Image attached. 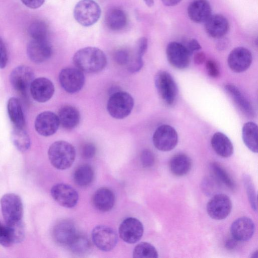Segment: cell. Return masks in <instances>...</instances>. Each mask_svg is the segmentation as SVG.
<instances>
[{
    "instance_id": "6da1fadb",
    "label": "cell",
    "mask_w": 258,
    "mask_h": 258,
    "mask_svg": "<svg viewBox=\"0 0 258 258\" xmlns=\"http://www.w3.org/2000/svg\"><path fill=\"white\" fill-rule=\"evenodd\" d=\"M73 60L77 68L88 73L101 72L107 63L104 52L95 47H86L79 49L74 54Z\"/></svg>"
},
{
    "instance_id": "7a4b0ae2",
    "label": "cell",
    "mask_w": 258,
    "mask_h": 258,
    "mask_svg": "<svg viewBox=\"0 0 258 258\" xmlns=\"http://www.w3.org/2000/svg\"><path fill=\"white\" fill-rule=\"evenodd\" d=\"M48 156L51 165L59 170L70 168L76 157V151L73 146L64 141L53 143L48 150Z\"/></svg>"
},
{
    "instance_id": "3957f363",
    "label": "cell",
    "mask_w": 258,
    "mask_h": 258,
    "mask_svg": "<svg viewBox=\"0 0 258 258\" xmlns=\"http://www.w3.org/2000/svg\"><path fill=\"white\" fill-rule=\"evenodd\" d=\"M134 105V99L129 93L118 90L110 95L107 109L112 117L123 119L131 113Z\"/></svg>"
},
{
    "instance_id": "277c9868",
    "label": "cell",
    "mask_w": 258,
    "mask_h": 258,
    "mask_svg": "<svg viewBox=\"0 0 258 258\" xmlns=\"http://www.w3.org/2000/svg\"><path fill=\"white\" fill-rule=\"evenodd\" d=\"M0 203L6 224L12 225L22 221L23 206L18 195L6 194L2 197Z\"/></svg>"
},
{
    "instance_id": "5b68a950",
    "label": "cell",
    "mask_w": 258,
    "mask_h": 258,
    "mask_svg": "<svg viewBox=\"0 0 258 258\" xmlns=\"http://www.w3.org/2000/svg\"><path fill=\"white\" fill-rule=\"evenodd\" d=\"M73 14L78 23L89 27L99 19L101 10L99 5L94 0H80L76 5Z\"/></svg>"
},
{
    "instance_id": "8992f818",
    "label": "cell",
    "mask_w": 258,
    "mask_h": 258,
    "mask_svg": "<svg viewBox=\"0 0 258 258\" xmlns=\"http://www.w3.org/2000/svg\"><path fill=\"white\" fill-rule=\"evenodd\" d=\"M155 84L162 99L167 105H172L177 95L176 84L172 76L167 72H158L155 77Z\"/></svg>"
},
{
    "instance_id": "52a82bcc",
    "label": "cell",
    "mask_w": 258,
    "mask_h": 258,
    "mask_svg": "<svg viewBox=\"0 0 258 258\" xmlns=\"http://www.w3.org/2000/svg\"><path fill=\"white\" fill-rule=\"evenodd\" d=\"M58 80L62 88L68 93L73 94L82 89L85 78L83 72L79 69L66 68L60 72Z\"/></svg>"
},
{
    "instance_id": "ba28073f",
    "label": "cell",
    "mask_w": 258,
    "mask_h": 258,
    "mask_svg": "<svg viewBox=\"0 0 258 258\" xmlns=\"http://www.w3.org/2000/svg\"><path fill=\"white\" fill-rule=\"evenodd\" d=\"M153 143L158 150L166 152L173 149L178 143V135L171 126L163 124L159 126L153 136Z\"/></svg>"
},
{
    "instance_id": "9c48e42d",
    "label": "cell",
    "mask_w": 258,
    "mask_h": 258,
    "mask_svg": "<svg viewBox=\"0 0 258 258\" xmlns=\"http://www.w3.org/2000/svg\"><path fill=\"white\" fill-rule=\"evenodd\" d=\"M92 239L98 249L109 251L117 244L118 237L112 228L105 225H98L92 231Z\"/></svg>"
},
{
    "instance_id": "30bf717a",
    "label": "cell",
    "mask_w": 258,
    "mask_h": 258,
    "mask_svg": "<svg viewBox=\"0 0 258 258\" xmlns=\"http://www.w3.org/2000/svg\"><path fill=\"white\" fill-rule=\"evenodd\" d=\"M232 202L225 194H219L213 196L207 205V211L209 216L215 220L225 219L232 210Z\"/></svg>"
},
{
    "instance_id": "8fae6325",
    "label": "cell",
    "mask_w": 258,
    "mask_h": 258,
    "mask_svg": "<svg viewBox=\"0 0 258 258\" xmlns=\"http://www.w3.org/2000/svg\"><path fill=\"white\" fill-rule=\"evenodd\" d=\"M9 78L12 86L16 91L25 94L34 79V74L29 66L21 65L12 71Z\"/></svg>"
},
{
    "instance_id": "7c38bea8",
    "label": "cell",
    "mask_w": 258,
    "mask_h": 258,
    "mask_svg": "<svg viewBox=\"0 0 258 258\" xmlns=\"http://www.w3.org/2000/svg\"><path fill=\"white\" fill-rule=\"evenodd\" d=\"M118 231L122 240L127 243L133 244L142 238L144 233V227L138 219L128 217L120 223Z\"/></svg>"
},
{
    "instance_id": "4fadbf2b",
    "label": "cell",
    "mask_w": 258,
    "mask_h": 258,
    "mask_svg": "<svg viewBox=\"0 0 258 258\" xmlns=\"http://www.w3.org/2000/svg\"><path fill=\"white\" fill-rule=\"evenodd\" d=\"M52 198L60 206L68 208L75 207L78 201V192L71 185L65 183L54 185L50 190Z\"/></svg>"
},
{
    "instance_id": "5bb4252c",
    "label": "cell",
    "mask_w": 258,
    "mask_h": 258,
    "mask_svg": "<svg viewBox=\"0 0 258 258\" xmlns=\"http://www.w3.org/2000/svg\"><path fill=\"white\" fill-rule=\"evenodd\" d=\"M166 55L168 62L178 69L186 68L190 63L191 55L185 46L177 42H171L167 46Z\"/></svg>"
},
{
    "instance_id": "9a60e30c",
    "label": "cell",
    "mask_w": 258,
    "mask_h": 258,
    "mask_svg": "<svg viewBox=\"0 0 258 258\" xmlns=\"http://www.w3.org/2000/svg\"><path fill=\"white\" fill-rule=\"evenodd\" d=\"M52 52V47L47 39H32L27 45V53L33 62L40 63L49 59Z\"/></svg>"
},
{
    "instance_id": "2e32d148",
    "label": "cell",
    "mask_w": 258,
    "mask_h": 258,
    "mask_svg": "<svg viewBox=\"0 0 258 258\" xmlns=\"http://www.w3.org/2000/svg\"><path fill=\"white\" fill-rule=\"evenodd\" d=\"M59 125V121L57 115L49 111L39 113L34 122L36 131L44 137L50 136L55 134Z\"/></svg>"
},
{
    "instance_id": "e0dca14e",
    "label": "cell",
    "mask_w": 258,
    "mask_h": 258,
    "mask_svg": "<svg viewBox=\"0 0 258 258\" xmlns=\"http://www.w3.org/2000/svg\"><path fill=\"white\" fill-rule=\"evenodd\" d=\"M252 61L251 52L244 47H237L229 53L227 62L230 69L236 73H241L246 71Z\"/></svg>"
},
{
    "instance_id": "ac0fdd59",
    "label": "cell",
    "mask_w": 258,
    "mask_h": 258,
    "mask_svg": "<svg viewBox=\"0 0 258 258\" xmlns=\"http://www.w3.org/2000/svg\"><path fill=\"white\" fill-rule=\"evenodd\" d=\"M29 90L34 100L43 103L48 101L52 97L54 86L48 79L39 77L33 80Z\"/></svg>"
},
{
    "instance_id": "d6986e66",
    "label": "cell",
    "mask_w": 258,
    "mask_h": 258,
    "mask_svg": "<svg viewBox=\"0 0 258 258\" xmlns=\"http://www.w3.org/2000/svg\"><path fill=\"white\" fill-rule=\"evenodd\" d=\"M254 230V222L246 217L237 218L232 223L230 227L232 237L237 241L249 240L252 237Z\"/></svg>"
},
{
    "instance_id": "ffe728a7",
    "label": "cell",
    "mask_w": 258,
    "mask_h": 258,
    "mask_svg": "<svg viewBox=\"0 0 258 258\" xmlns=\"http://www.w3.org/2000/svg\"><path fill=\"white\" fill-rule=\"evenodd\" d=\"M76 234L74 223L69 220L59 221L54 225L52 230L54 241L61 246H68Z\"/></svg>"
},
{
    "instance_id": "44dd1931",
    "label": "cell",
    "mask_w": 258,
    "mask_h": 258,
    "mask_svg": "<svg viewBox=\"0 0 258 258\" xmlns=\"http://www.w3.org/2000/svg\"><path fill=\"white\" fill-rule=\"evenodd\" d=\"M205 30L211 37L218 39L224 37L227 33L229 24L227 18L221 14H215L205 22Z\"/></svg>"
},
{
    "instance_id": "7402d4cb",
    "label": "cell",
    "mask_w": 258,
    "mask_h": 258,
    "mask_svg": "<svg viewBox=\"0 0 258 258\" xmlns=\"http://www.w3.org/2000/svg\"><path fill=\"white\" fill-rule=\"evenodd\" d=\"M211 13V7L207 0H193L187 7L189 18L196 23H205Z\"/></svg>"
},
{
    "instance_id": "603a6c76",
    "label": "cell",
    "mask_w": 258,
    "mask_h": 258,
    "mask_svg": "<svg viewBox=\"0 0 258 258\" xmlns=\"http://www.w3.org/2000/svg\"><path fill=\"white\" fill-rule=\"evenodd\" d=\"M92 204L98 210L106 212L110 211L115 203V196L113 191L107 187L98 189L92 197Z\"/></svg>"
},
{
    "instance_id": "cb8c5ba5",
    "label": "cell",
    "mask_w": 258,
    "mask_h": 258,
    "mask_svg": "<svg viewBox=\"0 0 258 258\" xmlns=\"http://www.w3.org/2000/svg\"><path fill=\"white\" fill-rule=\"evenodd\" d=\"M57 116L59 124L66 130H72L76 127L80 120L78 110L70 105L62 106L58 110Z\"/></svg>"
},
{
    "instance_id": "d4e9b609",
    "label": "cell",
    "mask_w": 258,
    "mask_h": 258,
    "mask_svg": "<svg viewBox=\"0 0 258 258\" xmlns=\"http://www.w3.org/2000/svg\"><path fill=\"white\" fill-rule=\"evenodd\" d=\"M224 88L226 92L245 115L250 117L254 116V110L251 103L237 87L232 84H227Z\"/></svg>"
},
{
    "instance_id": "484cf974",
    "label": "cell",
    "mask_w": 258,
    "mask_h": 258,
    "mask_svg": "<svg viewBox=\"0 0 258 258\" xmlns=\"http://www.w3.org/2000/svg\"><path fill=\"white\" fill-rule=\"evenodd\" d=\"M127 16L122 9L112 8L109 9L105 16V22L107 27L113 31H119L127 24Z\"/></svg>"
},
{
    "instance_id": "4316f807",
    "label": "cell",
    "mask_w": 258,
    "mask_h": 258,
    "mask_svg": "<svg viewBox=\"0 0 258 258\" xmlns=\"http://www.w3.org/2000/svg\"><path fill=\"white\" fill-rule=\"evenodd\" d=\"M212 148L220 156L230 157L233 153V146L230 139L223 133H215L211 141Z\"/></svg>"
},
{
    "instance_id": "83f0119b",
    "label": "cell",
    "mask_w": 258,
    "mask_h": 258,
    "mask_svg": "<svg viewBox=\"0 0 258 258\" xmlns=\"http://www.w3.org/2000/svg\"><path fill=\"white\" fill-rule=\"evenodd\" d=\"M192 165L190 158L184 154H177L170 160L169 167L171 173L177 176H182L188 173Z\"/></svg>"
},
{
    "instance_id": "f1b7e54d",
    "label": "cell",
    "mask_w": 258,
    "mask_h": 258,
    "mask_svg": "<svg viewBox=\"0 0 258 258\" xmlns=\"http://www.w3.org/2000/svg\"><path fill=\"white\" fill-rule=\"evenodd\" d=\"M257 132L258 127L256 123L249 121L244 124L242 136L245 146L252 152L257 153Z\"/></svg>"
},
{
    "instance_id": "f546056e",
    "label": "cell",
    "mask_w": 258,
    "mask_h": 258,
    "mask_svg": "<svg viewBox=\"0 0 258 258\" xmlns=\"http://www.w3.org/2000/svg\"><path fill=\"white\" fill-rule=\"evenodd\" d=\"M7 110L12 122L15 127L23 128L25 118L19 100L16 97L9 98L7 103Z\"/></svg>"
},
{
    "instance_id": "4dcf8cb0",
    "label": "cell",
    "mask_w": 258,
    "mask_h": 258,
    "mask_svg": "<svg viewBox=\"0 0 258 258\" xmlns=\"http://www.w3.org/2000/svg\"><path fill=\"white\" fill-rule=\"evenodd\" d=\"M94 173L92 167L88 164L79 166L74 173L75 182L81 187L90 185L94 179Z\"/></svg>"
},
{
    "instance_id": "1f68e13d",
    "label": "cell",
    "mask_w": 258,
    "mask_h": 258,
    "mask_svg": "<svg viewBox=\"0 0 258 258\" xmlns=\"http://www.w3.org/2000/svg\"><path fill=\"white\" fill-rule=\"evenodd\" d=\"M11 139L14 145L21 152L27 151L30 147V137L23 128L15 127L12 132Z\"/></svg>"
},
{
    "instance_id": "d6a6232c",
    "label": "cell",
    "mask_w": 258,
    "mask_h": 258,
    "mask_svg": "<svg viewBox=\"0 0 258 258\" xmlns=\"http://www.w3.org/2000/svg\"><path fill=\"white\" fill-rule=\"evenodd\" d=\"M68 246L73 253L77 254H86L91 248L89 239L84 235L78 233Z\"/></svg>"
},
{
    "instance_id": "836d02e7",
    "label": "cell",
    "mask_w": 258,
    "mask_h": 258,
    "mask_svg": "<svg viewBox=\"0 0 258 258\" xmlns=\"http://www.w3.org/2000/svg\"><path fill=\"white\" fill-rule=\"evenodd\" d=\"M133 257L136 258H157L158 253L151 244L143 242L137 244L133 250Z\"/></svg>"
},
{
    "instance_id": "e575fe53",
    "label": "cell",
    "mask_w": 258,
    "mask_h": 258,
    "mask_svg": "<svg viewBox=\"0 0 258 258\" xmlns=\"http://www.w3.org/2000/svg\"><path fill=\"white\" fill-rule=\"evenodd\" d=\"M211 168L214 174L221 182L232 190L235 189V182L227 171L218 163L213 162Z\"/></svg>"
},
{
    "instance_id": "d590c367",
    "label": "cell",
    "mask_w": 258,
    "mask_h": 258,
    "mask_svg": "<svg viewBox=\"0 0 258 258\" xmlns=\"http://www.w3.org/2000/svg\"><path fill=\"white\" fill-rule=\"evenodd\" d=\"M28 32L32 39H47L48 27L42 21L33 22L28 28Z\"/></svg>"
},
{
    "instance_id": "8d00e7d4",
    "label": "cell",
    "mask_w": 258,
    "mask_h": 258,
    "mask_svg": "<svg viewBox=\"0 0 258 258\" xmlns=\"http://www.w3.org/2000/svg\"><path fill=\"white\" fill-rule=\"evenodd\" d=\"M244 182L251 207L254 211H256L257 202L256 194L253 185L249 176L245 175L244 177Z\"/></svg>"
},
{
    "instance_id": "74e56055",
    "label": "cell",
    "mask_w": 258,
    "mask_h": 258,
    "mask_svg": "<svg viewBox=\"0 0 258 258\" xmlns=\"http://www.w3.org/2000/svg\"><path fill=\"white\" fill-rule=\"evenodd\" d=\"M0 244L4 247H9L13 244L11 233L7 225L0 221Z\"/></svg>"
},
{
    "instance_id": "f35d334b",
    "label": "cell",
    "mask_w": 258,
    "mask_h": 258,
    "mask_svg": "<svg viewBox=\"0 0 258 258\" xmlns=\"http://www.w3.org/2000/svg\"><path fill=\"white\" fill-rule=\"evenodd\" d=\"M131 55L128 50L125 49H120L116 50L113 55L114 61L120 66L127 65Z\"/></svg>"
},
{
    "instance_id": "ab89813d",
    "label": "cell",
    "mask_w": 258,
    "mask_h": 258,
    "mask_svg": "<svg viewBox=\"0 0 258 258\" xmlns=\"http://www.w3.org/2000/svg\"><path fill=\"white\" fill-rule=\"evenodd\" d=\"M140 160L144 168H150L154 164L155 156L151 151L149 149H145L141 152Z\"/></svg>"
},
{
    "instance_id": "60d3db41",
    "label": "cell",
    "mask_w": 258,
    "mask_h": 258,
    "mask_svg": "<svg viewBox=\"0 0 258 258\" xmlns=\"http://www.w3.org/2000/svg\"><path fill=\"white\" fill-rule=\"evenodd\" d=\"M143 66L142 57L135 53L131 56V59L127 64V70L131 73H134L139 71Z\"/></svg>"
},
{
    "instance_id": "b9f144b4",
    "label": "cell",
    "mask_w": 258,
    "mask_h": 258,
    "mask_svg": "<svg viewBox=\"0 0 258 258\" xmlns=\"http://www.w3.org/2000/svg\"><path fill=\"white\" fill-rule=\"evenodd\" d=\"M96 151L95 145L91 143L84 144L81 149L82 157L85 159H89L93 158Z\"/></svg>"
},
{
    "instance_id": "7bdbcfd3",
    "label": "cell",
    "mask_w": 258,
    "mask_h": 258,
    "mask_svg": "<svg viewBox=\"0 0 258 258\" xmlns=\"http://www.w3.org/2000/svg\"><path fill=\"white\" fill-rule=\"evenodd\" d=\"M206 68L208 75L216 78L220 75V70L217 63L213 60H208L206 62Z\"/></svg>"
},
{
    "instance_id": "ee69618b",
    "label": "cell",
    "mask_w": 258,
    "mask_h": 258,
    "mask_svg": "<svg viewBox=\"0 0 258 258\" xmlns=\"http://www.w3.org/2000/svg\"><path fill=\"white\" fill-rule=\"evenodd\" d=\"M148 47V40L145 37L140 38L138 41L135 54L142 57Z\"/></svg>"
},
{
    "instance_id": "f6af8a7d",
    "label": "cell",
    "mask_w": 258,
    "mask_h": 258,
    "mask_svg": "<svg viewBox=\"0 0 258 258\" xmlns=\"http://www.w3.org/2000/svg\"><path fill=\"white\" fill-rule=\"evenodd\" d=\"M8 62V53L5 44L0 37V69L6 67Z\"/></svg>"
},
{
    "instance_id": "bcb514c9",
    "label": "cell",
    "mask_w": 258,
    "mask_h": 258,
    "mask_svg": "<svg viewBox=\"0 0 258 258\" xmlns=\"http://www.w3.org/2000/svg\"><path fill=\"white\" fill-rule=\"evenodd\" d=\"M184 46L190 55H191L194 51H198L201 49V45L198 40L194 38L189 40L186 45Z\"/></svg>"
},
{
    "instance_id": "7dc6e473",
    "label": "cell",
    "mask_w": 258,
    "mask_h": 258,
    "mask_svg": "<svg viewBox=\"0 0 258 258\" xmlns=\"http://www.w3.org/2000/svg\"><path fill=\"white\" fill-rule=\"evenodd\" d=\"M26 7L33 9L40 7L44 3L45 0H21Z\"/></svg>"
},
{
    "instance_id": "c3c4849f",
    "label": "cell",
    "mask_w": 258,
    "mask_h": 258,
    "mask_svg": "<svg viewBox=\"0 0 258 258\" xmlns=\"http://www.w3.org/2000/svg\"><path fill=\"white\" fill-rule=\"evenodd\" d=\"M219 40L217 41L216 46L217 50L222 51L223 50L228 47L229 44L228 39L227 38L224 37L218 38Z\"/></svg>"
},
{
    "instance_id": "681fc988",
    "label": "cell",
    "mask_w": 258,
    "mask_h": 258,
    "mask_svg": "<svg viewBox=\"0 0 258 258\" xmlns=\"http://www.w3.org/2000/svg\"><path fill=\"white\" fill-rule=\"evenodd\" d=\"M194 62L197 64H201L205 62L206 60V55L204 52H197L194 57Z\"/></svg>"
},
{
    "instance_id": "f907efd6",
    "label": "cell",
    "mask_w": 258,
    "mask_h": 258,
    "mask_svg": "<svg viewBox=\"0 0 258 258\" xmlns=\"http://www.w3.org/2000/svg\"><path fill=\"white\" fill-rule=\"evenodd\" d=\"M237 241L236 240L232 237V238L229 239L226 241L225 246L226 248L232 249L236 246Z\"/></svg>"
},
{
    "instance_id": "816d5d0a",
    "label": "cell",
    "mask_w": 258,
    "mask_h": 258,
    "mask_svg": "<svg viewBox=\"0 0 258 258\" xmlns=\"http://www.w3.org/2000/svg\"><path fill=\"white\" fill-rule=\"evenodd\" d=\"M163 4L168 7H173L178 4L182 0H161Z\"/></svg>"
},
{
    "instance_id": "f5cc1de1",
    "label": "cell",
    "mask_w": 258,
    "mask_h": 258,
    "mask_svg": "<svg viewBox=\"0 0 258 258\" xmlns=\"http://www.w3.org/2000/svg\"><path fill=\"white\" fill-rule=\"evenodd\" d=\"M146 5L149 7H152L154 4V0H143Z\"/></svg>"
}]
</instances>
